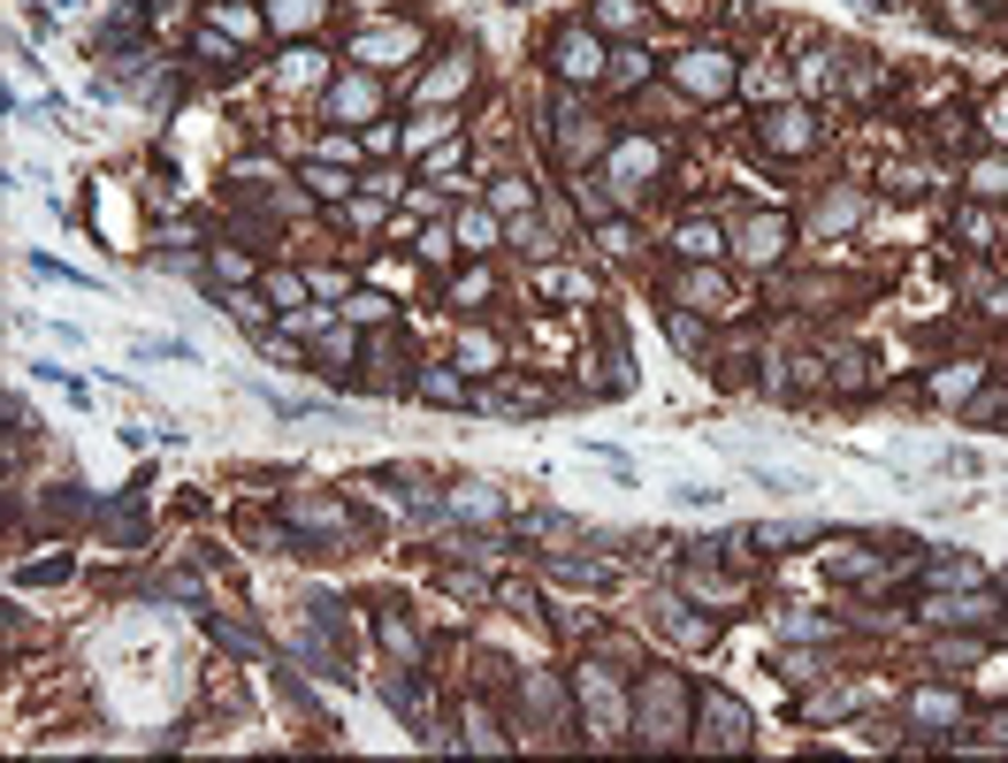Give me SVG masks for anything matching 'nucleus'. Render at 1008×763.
I'll return each mask as SVG.
<instances>
[{"label":"nucleus","mask_w":1008,"mask_h":763,"mask_svg":"<svg viewBox=\"0 0 1008 763\" xmlns=\"http://www.w3.org/2000/svg\"><path fill=\"white\" fill-rule=\"evenodd\" d=\"M635 710H642V741H658V749H672V741L687 733V718H680V710H687V695H680V680H672V672H650V687H642V703H635Z\"/></svg>","instance_id":"nucleus-1"},{"label":"nucleus","mask_w":1008,"mask_h":763,"mask_svg":"<svg viewBox=\"0 0 1008 763\" xmlns=\"http://www.w3.org/2000/svg\"><path fill=\"white\" fill-rule=\"evenodd\" d=\"M695 718H703V749H726V756L749 749V710H741L726 687H710V695L695 703Z\"/></svg>","instance_id":"nucleus-2"},{"label":"nucleus","mask_w":1008,"mask_h":763,"mask_svg":"<svg viewBox=\"0 0 1008 763\" xmlns=\"http://www.w3.org/2000/svg\"><path fill=\"white\" fill-rule=\"evenodd\" d=\"M550 69H558V85H596V77H604V38L573 23V31L550 46Z\"/></svg>","instance_id":"nucleus-3"},{"label":"nucleus","mask_w":1008,"mask_h":763,"mask_svg":"<svg viewBox=\"0 0 1008 763\" xmlns=\"http://www.w3.org/2000/svg\"><path fill=\"white\" fill-rule=\"evenodd\" d=\"M581 710L596 718V741H619V733H627V703H619V687H612L596 664L581 672Z\"/></svg>","instance_id":"nucleus-4"},{"label":"nucleus","mask_w":1008,"mask_h":763,"mask_svg":"<svg viewBox=\"0 0 1008 763\" xmlns=\"http://www.w3.org/2000/svg\"><path fill=\"white\" fill-rule=\"evenodd\" d=\"M672 77H680L687 92H726V85H733V61H726L718 46H710V54H680V69H672Z\"/></svg>","instance_id":"nucleus-5"},{"label":"nucleus","mask_w":1008,"mask_h":763,"mask_svg":"<svg viewBox=\"0 0 1008 763\" xmlns=\"http://www.w3.org/2000/svg\"><path fill=\"white\" fill-rule=\"evenodd\" d=\"M650 168H658V146H642V138H627V146L612 153V183H619V191H642Z\"/></svg>","instance_id":"nucleus-6"},{"label":"nucleus","mask_w":1008,"mask_h":763,"mask_svg":"<svg viewBox=\"0 0 1008 763\" xmlns=\"http://www.w3.org/2000/svg\"><path fill=\"white\" fill-rule=\"evenodd\" d=\"M374 633H382V649H390V657H397L405 672L421 664V633H413V618H397V610H382V618H374Z\"/></svg>","instance_id":"nucleus-7"},{"label":"nucleus","mask_w":1008,"mask_h":763,"mask_svg":"<svg viewBox=\"0 0 1008 763\" xmlns=\"http://www.w3.org/2000/svg\"><path fill=\"white\" fill-rule=\"evenodd\" d=\"M680 305H695V313H733V299H726V283H718L710 268H695V276H680Z\"/></svg>","instance_id":"nucleus-8"},{"label":"nucleus","mask_w":1008,"mask_h":763,"mask_svg":"<svg viewBox=\"0 0 1008 763\" xmlns=\"http://www.w3.org/2000/svg\"><path fill=\"white\" fill-rule=\"evenodd\" d=\"M451 512H459V519H490V527H497V519H504V496H497V489H482V481H459V489H451Z\"/></svg>","instance_id":"nucleus-9"},{"label":"nucleus","mask_w":1008,"mask_h":763,"mask_svg":"<svg viewBox=\"0 0 1008 763\" xmlns=\"http://www.w3.org/2000/svg\"><path fill=\"white\" fill-rule=\"evenodd\" d=\"M741 253H749V260H780V253H787V222H780V214H772V222L757 214V222L741 229Z\"/></svg>","instance_id":"nucleus-10"},{"label":"nucleus","mask_w":1008,"mask_h":763,"mask_svg":"<svg viewBox=\"0 0 1008 763\" xmlns=\"http://www.w3.org/2000/svg\"><path fill=\"white\" fill-rule=\"evenodd\" d=\"M413 397H428V405H467V374L428 367V374H413Z\"/></svg>","instance_id":"nucleus-11"},{"label":"nucleus","mask_w":1008,"mask_h":763,"mask_svg":"<svg viewBox=\"0 0 1008 763\" xmlns=\"http://www.w3.org/2000/svg\"><path fill=\"white\" fill-rule=\"evenodd\" d=\"M764 146L772 153H810V115H795V108L772 115V123H764Z\"/></svg>","instance_id":"nucleus-12"},{"label":"nucleus","mask_w":1008,"mask_h":763,"mask_svg":"<svg viewBox=\"0 0 1008 763\" xmlns=\"http://www.w3.org/2000/svg\"><path fill=\"white\" fill-rule=\"evenodd\" d=\"M718 253H726L718 222H687V229H680V260H718Z\"/></svg>","instance_id":"nucleus-13"},{"label":"nucleus","mask_w":1008,"mask_h":763,"mask_svg":"<svg viewBox=\"0 0 1008 763\" xmlns=\"http://www.w3.org/2000/svg\"><path fill=\"white\" fill-rule=\"evenodd\" d=\"M206 633H214L222 649H237V657H268V641H260L253 626H237V618H206Z\"/></svg>","instance_id":"nucleus-14"},{"label":"nucleus","mask_w":1008,"mask_h":763,"mask_svg":"<svg viewBox=\"0 0 1008 763\" xmlns=\"http://www.w3.org/2000/svg\"><path fill=\"white\" fill-rule=\"evenodd\" d=\"M932 618H940V626H986V618H994V596H971V604H932Z\"/></svg>","instance_id":"nucleus-15"},{"label":"nucleus","mask_w":1008,"mask_h":763,"mask_svg":"<svg viewBox=\"0 0 1008 763\" xmlns=\"http://www.w3.org/2000/svg\"><path fill=\"white\" fill-rule=\"evenodd\" d=\"M665 328H672V344H680V351H710V336H703V321H695V313H680V305H672Z\"/></svg>","instance_id":"nucleus-16"},{"label":"nucleus","mask_w":1008,"mask_h":763,"mask_svg":"<svg viewBox=\"0 0 1008 763\" xmlns=\"http://www.w3.org/2000/svg\"><path fill=\"white\" fill-rule=\"evenodd\" d=\"M971 191H978V199H1008V160H978V168H971Z\"/></svg>","instance_id":"nucleus-17"},{"label":"nucleus","mask_w":1008,"mask_h":763,"mask_svg":"<svg viewBox=\"0 0 1008 763\" xmlns=\"http://www.w3.org/2000/svg\"><path fill=\"white\" fill-rule=\"evenodd\" d=\"M344 108H351V115H367V108H374V77H351V85H336V115H344Z\"/></svg>","instance_id":"nucleus-18"},{"label":"nucleus","mask_w":1008,"mask_h":763,"mask_svg":"<svg viewBox=\"0 0 1008 763\" xmlns=\"http://www.w3.org/2000/svg\"><path fill=\"white\" fill-rule=\"evenodd\" d=\"M542 565H550L558 581H573V588H596V581H604V565H581V558H542Z\"/></svg>","instance_id":"nucleus-19"},{"label":"nucleus","mask_w":1008,"mask_h":763,"mask_svg":"<svg viewBox=\"0 0 1008 763\" xmlns=\"http://www.w3.org/2000/svg\"><path fill=\"white\" fill-rule=\"evenodd\" d=\"M191 46H199V61H214V69H229V61H237V46H229V38H214V31H199Z\"/></svg>","instance_id":"nucleus-20"},{"label":"nucleus","mask_w":1008,"mask_h":763,"mask_svg":"<svg viewBox=\"0 0 1008 763\" xmlns=\"http://www.w3.org/2000/svg\"><path fill=\"white\" fill-rule=\"evenodd\" d=\"M100 527H108V535H115V542H138V504H115V512H108V519H100Z\"/></svg>","instance_id":"nucleus-21"},{"label":"nucleus","mask_w":1008,"mask_h":763,"mask_svg":"<svg viewBox=\"0 0 1008 763\" xmlns=\"http://www.w3.org/2000/svg\"><path fill=\"white\" fill-rule=\"evenodd\" d=\"M306 191H314V199H344V176H336V168H322V160H314V168H306Z\"/></svg>","instance_id":"nucleus-22"},{"label":"nucleus","mask_w":1008,"mask_h":763,"mask_svg":"<svg viewBox=\"0 0 1008 763\" xmlns=\"http://www.w3.org/2000/svg\"><path fill=\"white\" fill-rule=\"evenodd\" d=\"M459 359H474V367H497V344L474 328V336H459Z\"/></svg>","instance_id":"nucleus-23"},{"label":"nucleus","mask_w":1008,"mask_h":763,"mask_svg":"<svg viewBox=\"0 0 1008 763\" xmlns=\"http://www.w3.org/2000/svg\"><path fill=\"white\" fill-rule=\"evenodd\" d=\"M917 718H925V726H948V718H955V695H917Z\"/></svg>","instance_id":"nucleus-24"},{"label":"nucleus","mask_w":1008,"mask_h":763,"mask_svg":"<svg viewBox=\"0 0 1008 763\" xmlns=\"http://www.w3.org/2000/svg\"><path fill=\"white\" fill-rule=\"evenodd\" d=\"M490 199H497V214H519V206H527V183H519V176H504Z\"/></svg>","instance_id":"nucleus-25"},{"label":"nucleus","mask_w":1008,"mask_h":763,"mask_svg":"<svg viewBox=\"0 0 1008 763\" xmlns=\"http://www.w3.org/2000/svg\"><path fill=\"white\" fill-rule=\"evenodd\" d=\"M444 131H451V115H421V123L405 131V146H428V138H444Z\"/></svg>","instance_id":"nucleus-26"},{"label":"nucleus","mask_w":1008,"mask_h":763,"mask_svg":"<svg viewBox=\"0 0 1008 763\" xmlns=\"http://www.w3.org/2000/svg\"><path fill=\"white\" fill-rule=\"evenodd\" d=\"M322 0H276V23H314Z\"/></svg>","instance_id":"nucleus-27"},{"label":"nucleus","mask_w":1008,"mask_h":763,"mask_svg":"<svg viewBox=\"0 0 1008 763\" xmlns=\"http://www.w3.org/2000/svg\"><path fill=\"white\" fill-rule=\"evenodd\" d=\"M971 382H978V367H955V374H940V382H932V390H940V397H963V390H971Z\"/></svg>","instance_id":"nucleus-28"},{"label":"nucleus","mask_w":1008,"mask_h":763,"mask_svg":"<svg viewBox=\"0 0 1008 763\" xmlns=\"http://www.w3.org/2000/svg\"><path fill=\"white\" fill-rule=\"evenodd\" d=\"M596 15H604V23H612V31H627V23H635V0H604V8H596Z\"/></svg>","instance_id":"nucleus-29"},{"label":"nucleus","mask_w":1008,"mask_h":763,"mask_svg":"<svg viewBox=\"0 0 1008 763\" xmlns=\"http://www.w3.org/2000/svg\"><path fill=\"white\" fill-rule=\"evenodd\" d=\"M268 299H276V305H306V299H299V283H291V276H268Z\"/></svg>","instance_id":"nucleus-30"},{"label":"nucleus","mask_w":1008,"mask_h":763,"mask_svg":"<svg viewBox=\"0 0 1008 763\" xmlns=\"http://www.w3.org/2000/svg\"><path fill=\"white\" fill-rule=\"evenodd\" d=\"M994 138H1001V146H1008V100H1001V108H994Z\"/></svg>","instance_id":"nucleus-31"},{"label":"nucleus","mask_w":1008,"mask_h":763,"mask_svg":"<svg viewBox=\"0 0 1008 763\" xmlns=\"http://www.w3.org/2000/svg\"><path fill=\"white\" fill-rule=\"evenodd\" d=\"M994 741H1001V749H1008V718H994Z\"/></svg>","instance_id":"nucleus-32"}]
</instances>
